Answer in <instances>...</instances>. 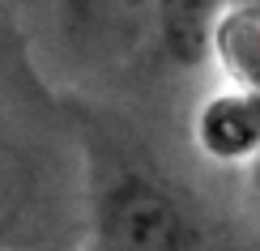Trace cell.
Masks as SVG:
<instances>
[{
  "mask_svg": "<svg viewBox=\"0 0 260 251\" xmlns=\"http://www.w3.org/2000/svg\"><path fill=\"white\" fill-rule=\"evenodd\" d=\"M94 251H209L201 217L167 179L124 166L94 192L90 204Z\"/></svg>",
  "mask_w": 260,
  "mask_h": 251,
  "instance_id": "6da1fadb",
  "label": "cell"
},
{
  "mask_svg": "<svg viewBox=\"0 0 260 251\" xmlns=\"http://www.w3.org/2000/svg\"><path fill=\"white\" fill-rule=\"evenodd\" d=\"M158 0H60V26L85 60L124 64L154 39Z\"/></svg>",
  "mask_w": 260,
  "mask_h": 251,
  "instance_id": "7a4b0ae2",
  "label": "cell"
},
{
  "mask_svg": "<svg viewBox=\"0 0 260 251\" xmlns=\"http://www.w3.org/2000/svg\"><path fill=\"white\" fill-rule=\"evenodd\" d=\"M197 145L213 162H252L260 154V90L252 85H226L205 98L197 111Z\"/></svg>",
  "mask_w": 260,
  "mask_h": 251,
  "instance_id": "3957f363",
  "label": "cell"
},
{
  "mask_svg": "<svg viewBox=\"0 0 260 251\" xmlns=\"http://www.w3.org/2000/svg\"><path fill=\"white\" fill-rule=\"evenodd\" d=\"M231 0H158L154 9V47L175 68H201L213 60V34Z\"/></svg>",
  "mask_w": 260,
  "mask_h": 251,
  "instance_id": "277c9868",
  "label": "cell"
},
{
  "mask_svg": "<svg viewBox=\"0 0 260 251\" xmlns=\"http://www.w3.org/2000/svg\"><path fill=\"white\" fill-rule=\"evenodd\" d=\"M39 222V179L21 145L0 132V251H17Z\"/></svg>",
  "mask_w": 260,
  "mask_h": 251,
  "instance_id": "5b68a950",
  "label": "cell"
},
{
  "mask_svg": "<svg viewBox=\"0 0 260 251\" xmlns=\"http://www.w3.org/2000/svg\"><path fill=\"white\" fill-rule=\"evenodd\" d=\"M213 56L231 68V85H252L260 90V13H226L218 34H213Z\"/></svg>",
  "mask_w": 260,
  "mask_h": 251,
  "instance_id": "8992f818",
  "label": "cell"
},
{
  "mask_svg": "<svg viewBox=\"0 0 260 251\" xmlns=\"http://www.w3.org/2000/svg\"><path fill=\"white\" fill-rule=\"evenodd\" d=\"M247 183H252V200H256V209H260V154L247 162Z\"/></svg>",
  "mask_w": 260,
  "mask_h": 251,
  "instance_id": "52a82bcc",
  "label": "cell"
}]
</instances>
